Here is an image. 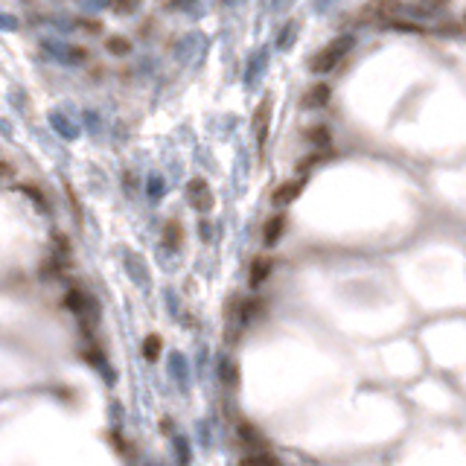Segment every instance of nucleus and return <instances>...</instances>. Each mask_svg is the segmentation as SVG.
Instances as JSON below:
<instances>
[{
	"instance_id": "nucleus-1",
	"label": "nucleus",
	"mask_w": 466,
	"mask_h": 466,
	"mask_svg": "<svg viewBox=\"0 0 466 466\" xmlns=\"http://www.w3.org/2000/svg\"><path fill=\"white\" fill-rule=\"evenodd\" d=\"M350 47H353V38H350V35L335 38L332 44L321 47V50H318V53L309 59V70H312V73H330V70H335V67L341 64V59L350 53Z\"/></svg>"
},
{
	"instance_id": "nucleus-2",
	"label": "nucleus",
	"mask_w": 466,
	"mask_h": 466,
	"mask_svg": "<svg viewBox=\"0 0 466 466\" xmlns=\"http://www.w3.org/2000/svg\"><path fill=\"white\" fill-rule=\"evenodd\" d=\"M187 202H190V207H192V210H199V213H210V210H213V204H216L210 184H207L204 178H192V181L187 184Z\"/></svg>"
},
{
	"instance_id": "nucleus-3",
	"label": "nucleus",
	"mask_w": 466,
	"mask_h": 466,
	"mask_svg": "<svg viewBox=\"0 0 466 466\" xmlns=\"http://www.w3.org/2000/svg\"><path fill=\"white\" fill-rule=\"evenodd\" d=\"M161 245H163L166 251H181V245H184V225L178 222V219H169V222L163 225Z\"/></svg>"
},
{
	"instance_id": "nucleus-4",
	"label": "nucleus",
	"mask_w": 466,
	"mask_h": 466,
	"mask_svg": "<svg viewBox=\"0 0 466 466\" xmlns=\"http://www.w3.org/2000/svg\"><path fill=\"white\" fill-rule=\"evenodd\" d=\"M303 192V181L301 178H294V181H283L274 192H272V204L274 207H286V204H291L298 195Z\"/></svg>"
},
{
	"instance_id": "nucleus-5",
	"label": "nucleus",
	"mask_w": 466,
	"mask_h": 466,
	"mask_svg": "<svg viewBox=\"0 0 466 466\" xmlns=\"http://www.w3.org/2000/svg\"><path fill=\"white\" fill-rule=\"evenodd\" d=\"M283 231H286V216H283V213H274V216L262 225V242L268 245V248H274V245L283 239Z\"/></svg>"
},
{
	"instance_id": "nucleus-6",
	"label": "nucleus",
	"mask_w": 466,
	"mask_h": 466,
	"mask_svg": "<svg viewBox=\"0 0 466 466\" xmlns=\"http://www.w3.org/2000/svg\"><path fill=\"white\" fill-rule=\"evenodd\" d=\"M236 434H239V443H242V446H248L251 452H262L265 437H262V431H260L257 426H251V423H239Z\"/></svg>"
},
{
	"instance_id": "nucleus-7",
	"label": "nucleus",
	"mask_w": 466,
	"mask_h": 466,
	"mask_svg": "<svg viewBox=\"0 0 466 466\" xmlns=\"http://www.w3.org/2000/svg\"><path fill=\"white\" fill-rule=\"evenodd\" d=\"M327 103H330V85H324V82H318V85L306 88L303 100H301L303 108H324Z\"/></svg>"
},
{
	"instance_id": "nucleus-8",
	"label": "nucleus",
	"mask_w": 466,
	"mask_h": 466,
	"mask_svg": "<svg viewBox=\"0 0 466 466\" xmlns=\"http://www.w3.org/2000/svg\"><path fill=\"white\" fill-rule=\"evenodd\" d=\"M272 268H274V260L272 257H257L251 262V286H262L268 280V274H272Z\"/></svg>"
},
{
	"instance_id": "nucleus-9",
	"label": "nucleus",
	"mask_w": 466,
	"mask_h": 466,
	"mask_svg": "<svg viewBox=\"0 0 466 466\" xmlns=\"http://www.w3.org/2000/svg\"><path fill=\"white\" fill-rule=\"evenodd\" d=\"M239 466H283V460L277 458V455H272V452H248V455H242V460H239Z\"/></svg>"
},
{
	"instance_id": "nucleus-10",
	"label": "nucleus",
	"mask_w": 466,
	"mask_h": 466,
	"mask_svg": "<svg viewBox=\"0 0 466 466\" xmlns=\"http://www.w3.org/2000/svg\"><path fill=\"white\" fill-rule=\"evenodd\" d=\"M64 306L82 318V315L88 312V306H91V298H88V294H85L82 289H70V291L64 294Z\"/></svg>"
},
{
	"instance_id": "nucleus-11",
	"label": "nucleus",
	"mask_w": 466,
	"mask_h": 466,
	"mask_svg": "<svg viewBox=\"0 0 466 466\" xmlns=\"http://www.w3.org/2000/svg\"><path fill=\"white\" fill-rule=\"evenodd\" d=\"M161 350H163V338H161V335L152 332V335H146V338H143V359H146V361H152V364H155L158 356H161Z\"/></svg>"
},
{
	"instance_id": "nucleus-12",
	"label": "nucleus",
	"mask_w": 466,
	"mask_h": 466,
	"mask_svg": "<svg viewBox=\"0 0 466 466\" xmlns=\"http://www.w3.org/2000/svg\"><path fill=\"white\" fill-rule=\"evenodd\" d=\"M268 108H272V103H262L260 108H257V117H254V126H257V140H260V146L265 143V137H268Z\"/></svg>"
},
{
	"instance_id": "nucleus-13",
	"label": "nucleus",
	"mask_w": 466,
	"mask_h": 466,
	"mask_svg": "<svg viewBox=\"0 0 466 466\" xmlns=\"http://www.w3.org/2000/svg\"><path fill=\"white\" fill-rule=\"evenodd\" d=\"M105 50H108L111 56H129V53H132V41H129L126 35H111V38L105 41Z\"/></svg>"
},
{
	"instance_id": "nucleus-14",
	"label": "nucleus",
	"mask_w": 466,
	"mask_h": 466,
	"mask_svg": "<svg viewBox=\"0 0 466 466\" xmlns=\"http://www.w3.org/2000/svg\"><path fill=\"white\" fill-rule=\"evenodd\" d=\"M330 129L327 126H309L306 129V143H312V146H318V149H321V146H330Z\"/></svg>"
},
{
	"instance_id": "nucleus-15",
	"label": "nucleus",
	"mask_w": 466,
	"mask_h": 466,
	"mask_svg": "<svg viewBox=\"0 0 466 466\" xmlns=\"http://www.w3.org/2000/svg\"><path fill=\"white\" fill-rule=\"evenodd\" d=\"M324 161V152H315V155H309V158H303V163L298 166L301 169V173H306V169H312L315 163H321Z\"/></svg>"
},
{
	"instance_id": "nucleus-16",
	"label": "nucleus",
	"mask_w": 466,
	"mask_h": 466,
	"mask_svg": "<svg viewBox=\"0 0 466 466\" xmlns=\"http://www.w3.org/2000/svg\"><path fill=\"white\" fill-rule=\"evenodd\" d=\"M12 175V166L6 161H0V178H9Z\"/></svg>"
}]
</instances>
